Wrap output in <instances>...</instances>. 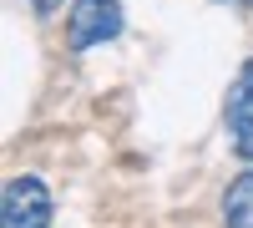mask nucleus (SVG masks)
<instances>
[{
	"label": "nucleus",
	"instance_id": "nucleus-1",
	"mask_svg": "<svg viewBox=\"0 0 253 228\" xmlns=\"http://www.w3.org/2000/svg\"><path fill=\"white\" fill-rule=\"evenodd\" d=\"M122 36V5L117 0H76L71 20H66V41L71 51H91L101 41H117Z\"/></svg>",
	"mask_w": 253,
	"mask_h": 228
},
{
	"label": "nucleus",
	"instance_id": "nucleus-2",
	"mask_svg": "<svg viewBox=\"0 0 253 228\" xmlns=\"http://www.w3.org/2000/svg\"><path fill=\"white\" fill-rule=\"evenodd\" d=\"M0 223L5 228H51V193L41 178H10L0 198Z\"/></svg>",
	"mask_w": 253,
	"mask_h": 228
},
{
	"label": "nucleus",
	"instance_id": "nucleus-3",
	"mask_svg": "<svg viewBox=\"0 0 253 228\" xmlns=\"http://www.w3.org/2000/svg\"><path fill=\"white\" fill-rule=\"evenodd\" d=\"M228 132H233V152L253 162V61H243L228 87Z\"/></svg>",
	"mask_w": 253,
	"mask_h": 228
},
{
	"label": "nucleus",
	"instance_id": "nucleus-4",
	"mask_svg": "<svg viewBox=\"0 0 253 228\" xmlns=\"http://www.w3.org/2000/svg\"><path fill=\"white\" fill-rule=\"evenodd\" d=\"M223 223L228 228H253V173L228 182V198H223Z\"/></svg>",
	"mask_w": 253,
	"mask_h": 228
},
{
	"label": "nucleus",
	"instance_id": "nucleus-5",
	"mask_svg": "<svg viewBox=\"0 0 253 228\" xmlns=\"http://www.w3.org/2000/svg\"><path fill=\"white\" fill-rule=\"evenodd\" d=\"M61 5V0H36V10H56Z\"/></svg>",
	"mask_w": 253,
	"mask_h": 228
},
{
	"label": "nucleus",
	"instance_id": "nucleus-6",
	"mask_svg": "<svg viewBox=\"0 0 253 228\" xmlns=\"http://www.w3.org/2000/svg\"><path fill=\"white\" fill-rule=\"evenodd\" d=\"M233 5H248V0H233Z\"/></svg>",
	"mask_w": 253,
	"mask_h": 228
}]
</instances>
